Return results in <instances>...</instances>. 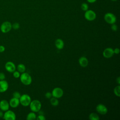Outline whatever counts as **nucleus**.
Listing matches in <instances>:
<instances>
[{"instance_id":"7","label":"nucleus","mask_w":120,"mask_h":120,"mask_svg":"<svg viewBox=\"0 0 120 120\" xmlns=\"http://www.w3.org/2000/svg\"><path fill=\"white\" fill-rule=\"evenodd\" d=\"M3 118L6 120H15L16 119V115L13 111L8 109L4 113Z\"/></svg>"},{"instance_id":"34","label":"nucleus","mask_w":120,"mask_h":120,"mask_svg":"<svg viewBox=\"0 0 120 120\" xmlns=\"http://www.w3.org/2000/svg\"><path fill=\"white\" fill-rule=\"evenodd\" d=\"M116 82H118V84L119 85L120 84V77H118L116 79Z\"/></svg>"},{"instance_id":"12","label":"nucleus","mask_w":120,"mask_h":120,"mask_svg":"<svg viewBox=\"0 0 120 120\" xmlns=\"http://www.w3.org/2000/svg\"><path fill=\"white\" fill-rule=\"evenodd\" d=\"M9 107V102L7 100L3 99L0 101V109L3 112H5L8 110Z\"/></svg>"},{"instance_id":"24","label":"nucleus","mask_w":120,"mask_h":120,"mask_svg":"<svg viewBox=\"0 0 120 120\" xmlns=\"http://www.w3.org/2000/svg\"><path fill=\"white\" fill-rule=\"evenodd\" d=\"M12 28L14 30H18L20 28V24L17 22H15L12 24Z\"/></svg>"},{"instance_id":"19","label":"nucleus","mask_w":120,"mask_h":120,"mask_svg":"<svg viewBox=\"0 0 120 120\" xmlns=\"http://www.w3.org/2000/svg\"><path fill=\"white\" fill-rule=\"evenodd\" d=\"M50 103L52 106H56L59 105V102L58 98L52 97L50 98Z\"/></svg>"},{"instance_id":"11","label":"nucleus","mask_w":120,"mask_h":120,"mask_svg":"<svg viewBox=\"0 0 120 120\" xmlns=\"http://www.w3.org/2000/svg\"><path fill=\"white\" fill-rule=\"evenodd\" d=\"M114 54L113 49L111 47H107L105 48L103 52V55L105 58H111Z\"/></svg>"},{"instance_id":"15","label":"nucleus","mask_w":120,"mask_h":120,"mask_svg":"<svg viewBox=\"0 0 120 120\" xmlns=\"http://www.w3.org/2000/svg\"><path fill=\"white\" fill-rule=\"evenodd\" d=\"M78 62L79 65L82 68H85L87 67L89 63L88 59L84 56L81 57L78 60Z\"/></svg>"},{"instance_id":"14","label":"nucleus","mask_w":120,"mask_h":120,"mask_svg":"<svg viewBox=\"0 0 120 120\" xmlns=\"http://www.w3.org/2000/svg\"><path fill=\"white\" fill-rule=\"evenodd\" d=\"M9 104V106L12 108H16L18 107L20 104L19 99L13 97L10 99Z\"/></svg>"},{"instance_id":"28","label":"nucleus","mask_w":120,"mask_h":120,"mask_svg":"<svg viewBox=\"0 0 120 120\" xmlns=\"http://www.w3.org/2000/svg\"><path fill=\"white\" fill-rule=\"evenodd\" d=\"M45 97L47 99H50L52 97V93L50 92H47L45 94Z\"/></svg>"},{"instance_id":"8","label":"nucleus","mask_w":120,"mask_h":120,"mask_svg":"<svg viewBox=\"0 0 120 120\" xmlns=\"http://www.w3.org/2000/svg\"><path fill=\"white\" fill-rule=\"evenodd\" d=\"M52 97L59 98H61L64 94L63 90L60 87H56L54 88L52 91Z\"/></svg>"},{"instance_id":"33","label":"nucleus","mask_w":120,"mask_h":120,"mask_svg":"<svg viewBox=\"0 0 120 120\" xmlns=\"http://www.w3.org/2000/svg\"><path fill=\"white\" fill-rule=\"evenodd\" d=\"M3 114H4V113L3 112V111L0 110V118H3Z\"/></svg>"},{"instance_id":"23","label":"nucleus","mask_w":120,"mask_h":120,"mask_svg":"<svg viewBox=\"0 0 120 120\" xmlns=\"http://www.w3.org/2000/svg\"><path fill=\"white\" fill-rule=\"evenodd\" d=\"M13 75L15 78H18L19 77H20L21 75H20V73L19 71L15 70L13 72Z\"/></svg>"},{"instance_id":"29","label":"nucleus","mask_w":120,"mask_h":120,"mask_svg":"<svg viewBox=\"0 0 120 120\" xmlns=\"http://www.w3.org/2000/svg\"><path fill=\"white\" fill-rule=\"evenodd\" d=\"M6 78L5 75L3 72H0V80H5Z\"/></svg>"},{"instance_id":"5","label":"nucleus","mask_w":120,"mask_h":120,"mask_svg":"<svg viewBox=\"0 0 120 120\" xmlns=\"http://www.w3.org/2000/svg\"><path fill=\"white\" fill-rule=\"evenodd\" d=\"M12 29V24L8 21L3 22L0 27V31L3 33H6L9 32Z\"/></svg>"},{"instance_id":"30","label":"nucleus","mask_w":120,"mask_h":120,"mask_svg":"<svg viewBox=\"0 0 120 120\" xmlns=\"http://www.w3.org/2000/svg\"><path fill=\"white\" fill-rule=\"evenodd\" d=\"M113 52H114V54H119L120 52V49L118 48H116L114 49H113Z\"/></svg>"},{"instance_id":"17","label":"nucleus","mask_w":120,"mask_h":120,"mask_svg":"<svg viewBox=\"0 0 120 120\" xmlns=\"http://www.w3.org/2000/svg\"><path fill=\"white\" fill-rule=\"evenodd\" d=\"M36 118L37 115L36 113L34 112H32L28 114L26 117V119L27 120H35L36 119Z\"/></svg>"},{"instance_id":"25","label":"nucleus","mask_w":120,"mask_h":120,"mask_svg":"<svg viewBox=\"0 0 120 120\" xmlns=\"http://www.w3.org/2000/svg\"><path fill=\"white\" fill-rule=\"evenodd\" d=\"M21 94L19 92H18V91H15L13 93V97L14 98H16L19 99L20 97H21Z\"/></svg>"},{"instance_id":"21","label":"nucleus","mask_w":120,"mask_h":120,"mask_svg":"<svg viewBox=\"0 0 120 120\" xmlns=\"http://www.w3.org/2000/svg\"><path fill=\"white\" fill-rule=\"evenodd\" d=\"M113 92L114 94L117 96L120 97V86L119 85L117 86H116L113 90Z\"/></svg>"},{"instance_id":"6","label":"nucleus","mask_w":120,"mask_h":120,"mask_svg":"<svg viewBox=\"0 0 120 120\" xmlns=\"http://www.w3.org/2000/svg\"><path fill=\"white\" fill-rule=\"evenodd\" d=\"M84 18L89 21H94L96 18V14L92 10H87L85 11Z\"/></svg>"},{"instance_id":"10","label":"nucleus","mask_w":120,"mask_h":120,"mask_svg":"<svg viewBox=\"0 0 120 120\" xmlns=\"http://www.w3.org/2000/svg\"><path fill=\"white\" fill-rule=\"evenodd\" d=\"M5 68L8 72L13 73L15 70L16 66L14 62L12 61H8L5 65Z\"/></svg>"},{"instance_id":"2","label":"nucleus","mask_w":120,"mask_h":120,"mask_svg":"<svg viewBox=\"0 0 120 120\" xmlns=\"http://www.w3.org/2000/svg\"><path fill=\"white\" fill-rule=\"evenodd\" d=\"M41 103L37 99H35L31 101L30 104V107L32 112H37L40 111L41 108Z\"/></svg>"},{"instance_id":"16","label":"nucleus","mask_w":120,"mask_h":120,"mask_svg":"<svg viewBox=\"0 0 120 120\" xmlns=\"http://www.w3.org/2000/svg\"><path fill=\"white\" fill-rule=\"evenodd\" d=\"M55 45L56 48L59 50L62 49L64 46V43L63 41L60 38H58L55 42Z\"/></svg>"},{"instance_id":"20","label":"nucleus","mask_w":120,"mask_h":120,"mask_svg":"<svg viewBox=\"0 0 120 120\" xmlns=\"http://www.w3.org/2000/svg\"><path fill=\"white\" fill-rule=\"evenodd\" d=\"M89 119L90 120H99L100 119L99 116L96 113L92 112L89 115Z\"/></svg>"},{"instance_id":"22","label":"nucleus","mask_w":120,"mask_h":120,"mask_svg":"<svg viewBox=\"0 0 120 120\" xmlns=\"http://www.w3.org/2000/svg\"><path fill=\"white\" fill-rule=\"evenodd\" d=\"M81 9L84 11H86L89 9V6L86 3H82L81 5Z\"/></svg>"},{"instance_id":"26","label":"nucleus","mask_w":120,"mask_h":120,"mask_svg":"<svg viewBox=\"0 0 120 120\" xmlns=\"http://www.w3.org/2000/svg\"><path fill=\"white\" fill-rule=\"evenodd\" d=\"M36 119L37 120H45L46 118L43 114H39L38 117H37Z\"/></svg>"},{"instance_id":"27","label":"nucleus","mask_w":120,"mask_h":120,"mask_svg":"<svg viewBox=\"0 0 120 120\" xmlns=\"http://www.w3.org/2000/svg\"><path fill=\"white\" fill-rule=\"evenodd\" d=\"M111 28L112 29V30L113 31H116L117 30H118V26L116 24H115V23L114 24H111Z\"/></svg>"},{"instance_id":"3","label":"nucleus","mask_w":120,"mask_h":120,"mask_svg":"<svg viewBox=\"0 0 120 120\" xmlns=\"http://www.w3.org/2000/svg\"><path fill=\"white\" fill-rule=\"evenodd\" d=\"M19 101L20 104H21L22 106H28L30 105L31 101V99L29 95L24 94L21 96L19 98Z\"/></svg>"},{"instance_id":"13","label":"nucleus","mask_w":120,"mask_h":120,"mask_svg":"<svg viewBox=\"0 0 120 120\" xmlns=\"http://www.w3.org/2000/svg\"><path fill=\"white\" fill-rule=\"evenodd\" d=\"M8 88V83L5 80H0V93L6 91Z\"/></svg>"},{"instance_id":"32","label":"nucleus","mask_w":120,"mask_h":120,"mask_svg":"<svg viewBox=\"0 0 120 120\" xmlns=\"http://www.w3.org/2000/svg\"><path fill=\"white\" fill-rule=\"evenodd\" d=\"M86 0L87 1V2H88L90 3H93L97 1V0Z\"/></svg>"},{"instance_id":"1","label":"nucleus","mask_w":120,"mask_h":120,"mask_svg":"<svg viewBox=\"0 0 120 120\" xmlns=\"http://www.w3.org/2000/svg\"><path fill=\"white\" fill-rule=\"evenodd\" d=\"M20 79L21 82L25 85H29L32 82V78L30 75L27 72H23L20 75Z\"/></svg>"},{"instance_id":"31","label":"nucleus","mask_w":120,"mask_h":120,"mask_svg":"<svg viewBox=\"0 0 120 120\" xmlns=\"http://www.w3.org/2000/svg\"><path fill=\"white\" fill-rule=\"evenodd\" d=\"M5 50V47L3 45H0V52H3Z\"/></svg>"},{"instance_id":"18","label":"nucleus","mask_w":120,"mask_h":120,"mask_svg":"<svg viewBox=\"0 0 120 120\" xmlns=\"http://www.w3.org/2000/svg\"><path fill=\"white\" fill-rule=\"evenodd\" d=\"M17 71H19L20 73H23L26 70L25 66L22 63L19 64L17 66Z\"/></svg>"},{"instance_id":"9","label":"nucleus","mask_w":120,"mask_h":120,"mask_svg":"<svg viewBox=\"0 0 120 120\" xmlns=\"http://www.w3.org/2000/svg\"><path fill=\"white\" fill-rule=\"evenodd\" d=\"M96 110L98 113L102 115L106 114L108 112L107 108L105 106V105L102 104H98L96 106Z\"/></svg>"},{"instance_id":"35","label":"nucleus","mask_w":120,"mask_h":120,"mask_svg":"<svg viewBox=\"0 0 120 120\" xmlns=\"http://www.w3.org/2000/svg\"><path fill=\"white\" fill-rule=\"evenodd\" d=\"M112 0V1H117V0Z\"/></svg>"},{"instance_id":"4","label":"nucleus","mask_w":120,"mask_h":120,"mask_svg":"<svg viewBox=\"0 0 120 120\" xmlns=\"http://www.w3.org/2000/svg\"><path fill=\"white\" fill-rule=\"evenodd\" d=\"M104 20L108 24H112L116 22V17L112 13L108 12L104 15Z\"/></svg>"}]
</instances>
